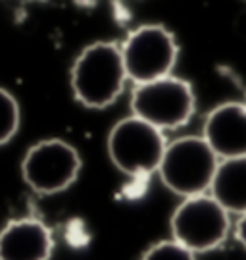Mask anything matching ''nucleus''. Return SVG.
<instances>
[{"instance_id": "7", "label": "nucleus", "mask_w": 246, "mask_h": 260, "mask_svg": "<svg viewBox=\"0 0 246 260\" xmlns=\"http://www.w3.org/2000/svg\"><path fill=\"white\" fill-rule=\"evenodd\" d=\"M171 239L194 254L214 251L227 241L231 214L210 193L187 197L169 218Z\"/></svg>"}, {"instance_id": "9", "label": "nucleus", "mask_w": 246, "mask_h": 260, "mask_svg": "<svg viewBox=\"0 0 246 260\" xmlns=\"http://www.w3.org/2000/svg\"><path fill=\"white\" fill-rule=\"evenodd\" d=\"M202 137L219 160L246 156V104L231 101L212 108Z\"/></svg>"}, {"instance_id": "11", "label": "nucleus", "mask_w": 246, "mask_h": 260, "mask_svg": "<svg viewBox=\"0 0 246 260\" xmlns=\"http://www.w3.org/2000/svg\"><path fill=\"white\" fill-rule=\"evenodd\" d=\"M21 123L19 103L8 89L0 87V147L8 145L18 135Z\"/></svg>"}, {"instance_id": "12", "label": "nucleus", "mask_w": 246, "mask_h": 260, "mask_svg": "<svg viewBox=\"0 0 246 260\" xmlns=\"http://www.w3.org/2000/svg\"><path fill=\"white\" fill-rule=\"evenodd\" d=\"M198 254H194L189 251L187 247H183L181 243H177L175 239H164L158 241L154 245H150L140 260H198Z\"/></svg>"}, {"instance_id": "8", "label": "nucleus", "mask_w": 246, "mask_h": 260, "mask_svg": "<svg viewBox=\"0 0 246 260\" xmlns=\"http://www.w3.org/2000/svg\"><path fill=\"white\" fill-rule=\"evenodd\" d=\"M54 233L43 220L23 216L0 228V260H50Z\"/></svg>"}, {"instance_id": "2", "label": "nucleus", "mask_w": 246, "mask_h": 260, "mask_svg": "<svg viewBox=\"0 0 246 260\" xmlns=\"http://www.w3.org/2000/svg\"><path fill=\"white\" fill-rule=\"evenodd\" d=\"M219 158L202 135H185L167 141L158 176L171 193L181 199L208 193Z\"/></svg>"}, {"instance_id": "5", "label": "nucleus", "mask_w": 246, "mask_h": 260, "mask_svg": "<svg viewBox=\"0 0 246 260\" xmlns=\"http://www.w3.org/2000/svg\"><path fill=\"white\" fill-rule=\"evenodd\" d=\"M83 160L72 143L50 137L31 145L21 158V179L37 195L64 193L77 181Z\"/></svg>"}, {"instance_id": "3", "label": "nucleus", "mask_w": 246, "mask_h": 260, "mask_svg": "<svg viewBox=\"0 0 246 260\" xmlns=\"http://www.w3.org/2000/svg\"><path fill=\"white\" fill-rule=\"evenodd\" d=\"M165 145L164 131L133 114L116 121L106 139L110 162L121 174L138 181L158 172Z\"/></svg>"}, {"instance_id": "6", "label": "nucleus", "mask_w": 246, "mask_h": 260, "mask_svg": "<svg viewBox=\"0 0 246 260\" xmlns=\"http://www.w3.org/2000/svg\"><path fill=\"white\" fill-rule=\"evenodd\" d=\"M123 66L133 85L171 75L179 60V43L173 31L162 23H145L119 43Z\"/></svg>"}, {"instance_id": "4", "label": "nucleus", "mask_w": 246, "mask_h": 260, "mask_svg": "<svg viewBox=\"0 0 246 260\" xmlns=\"http://www.w3.org/2000/svg\"><path fill=\"white\" fill-rule=\"evenodd\" d=\"M131 114L160 131L185 127L196 112V94L192 85L177 75H165L133 87Z\"/></svg>"}, {"instance_id": "13", "label": "nucleus", "mask_w": 246, "mask_h": 260, "mask_svg": "<svg viewBox=\"0 0 246 260\" xmlns=\"http://www.w3.org/2000/svg\"><path fill=\"white\" fill-rule=\"evenodd\" d=\"M235 239L246 249V212L240 214L237 223H235Z\"/></svg>"}, {"instance_id": "10", "label": "nucleus", "mask_w": 246, "mask_h": 260, "mask_svg": "<svg viewBox=\"0 0 246 260\" xmlns=\"http://www.w3.org/2000/svg\"><path fill=\"white\" fill-rule=\"evenodd\" d=\"M229 214L246 212V156L219 160L208 191Z\"/></svg>"}, {"instance_id": "1", "label": "nucleus", "mask_w": 246, "mask_h": 260, "mask_svg": "<svg viewBox=\"0 0 246 260\" xmlns=\"http://www.w3.org/2000/svg\"><path fill=\"white\" fill-rule=\"evenodd\" d=\"M119 43L94 41L75 56L69 68V87L77 103L89 110H104L118 101L127 87Z\"/></svg>"}]
</instances>
